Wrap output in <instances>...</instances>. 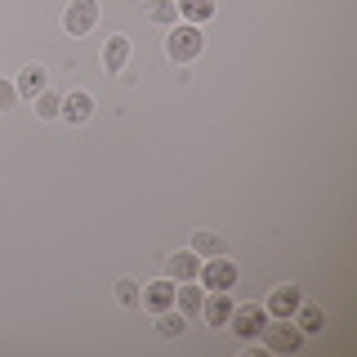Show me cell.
Masks as SVG:
<instances>
[{
    "label": "cell",
    "instance_id": "e0dca14e",
    "mask_svg": "<svg viewBox=\"0 0 357 357\" xmlns=\"http://www.w3.org/2000/svg\"><path fill=\"white\" fill-rule=\"evenodd\" d=\"M156 331H161L165 340H178V335L188 331V317H183V312H174V308H165V312H156Z\"/></svg>",
    "mask_w": 357,
    "mask_h": 357
},
{
    "label": "cell",
    "instance_id": "3957f363",
    "mask_svg": "<svg viewBox=\"0 0 357 357\" xmlns=\"http://www.w3.org/2000/svg\"><path fill=\"white\" fill-rule=\"evenodd\" d=\"M228 326L241 335V340H259L264 335V326H268V308H259V304H232V317H228Z\"/></svg>",
    "mask_w": 357,
    "mask_h": 357
},
{
    "label": "cell",
    "instance_id": "9c48e42d",
    "mask_svg": "<svg viewBox=\"0 0 357 357\" xmlns=\"http://www.w3.org/2000/svg\"><path fill=\"white\" fill-rule=\"evenodd\" d=\"M170 282H197V273H201V255L197 250H178L170 255Z\"/></svg>",
    "mask_w": 357,
    "mask_h": 357
},
{
    "label": "cell",
    "instance_id": "ba28073f",
    "mask_svg": "<svg viewBox=\"0 0 357 357\" xmlns=\"http://www.w3.org/2000/svg\"><path fill=\"white\" fill-rule=\"evenodd\" d=\"M201 317H206L210 326H228V317H232L228 290H210V299H201Z\"/></svg>",
    "mask_w": 357,
    "mask_h": 357
},
{
    "label": "cell",
    "instance_id": "d6986e66",
    "mask_svg": "<svg viewBox=\"0 0 357 357\" xmlns=\"http://www.w3.org/2000/svg\"><path fill=\"white\" fill-rule=\"evenodd\" d=\"M59 112H63V98L50 94V89H40V94H36V116H40V121H54Z\"/></svg>",
    "mask_w": 357,
    "mask_h": 357
},
{
    "label": "cell",
    "instance_id": "2e32d148",
    "mask_svg": "<svg viewBox=\"0 0 357 357\" xmlns=\"http://www.w3.org/2000/svg\"><path fill=\"white\" fill-rule=\"evenodd\" d=\"M188 250H197L201 259H215V255H228V241H223L219 232H197V237H192V245H188Z\"/></svg>",
    "mask_w": 357,
    "mask_h": 357
},
{
    "label": "cell",
    "instance_id": "7a4b0ae2",
    "mask_svg": "<svg viewBox=\"0 0 357 357\" xmlns=\"http://www.w3.org/2000/svg\"><path fill=\"white\" fill-rule=\"evenodd\" d=\"M259 340H264L273 353H295L299 344H304V331H299L290 317H268V326H264Z\"/></svg>",
    "mask_w": 357,
    "mask_h": 357
},
{
    "label": "cell",
    "instance_id": "ac0fdd59",
    "mask_svg": "<svg viewBox=\"0 0 357 357\" xmlns=\"http://www.w3.org/2000/svg\"><path fill=\"white\" fill-rule=\"evenodd\" d=\"M148 18H152V22H161V27H174V22H178L174 0H152V5H148Z\"/></svg>",
    "mask_w": 357,
    "mask_h": 357
},
{
    "label": "cell",
    "instance_id": "4fadbf2b",
    "mask_svg": "<svg viewBox=\"0 0 357 357\" xmlns=\"http://www.w3.org/2000/svg\"><path fill=\"white\" fill-rule=\"evenodd\" d=\"M14 89H18V98H36L40 89H45V67H36V63L22 67V76L14 81Z\"/></svg>",
    "mask_w": 357,
    "mask_h": 357
},
{
    "label": "cell",
    "instance_id": "8fae6325",
    "mask_svg": "<svg viewBox=\"0 0 357 357\" xmlns=\"http://www.w3.org/2000/svg\"><path fill=\"white\" fill-rule=\"evenodd\" d=\"M201 286H192V282H174V304H178V312L183 317H201Z\"/></svg>",
    "mask_w": 357,
    "mask_h": 357
},
{
    "label": "cell",
    "instance_id": "277c9868",
    "mask_svg": "<svg viewBox=\"0 0 357 357\" xmlns=\"http://www.w3.org/2000/svg\"><path fill=\"white\" fill-rule=\"evenodd\" d=\"M98 22V0H72L63 14V31L67 36H89Z\"/></svg>",
    "mask_w": 357,
    "mask_h": 357
},
{
    "label": "cell",
    "instance_id": "ffe728a7",
    "mask_svg": "<svg viewBox=\"0 0 357 357\" xmlns=\"http://www.w3.org/2000/svg\"><path fill=\"white\" fill-rule=\"evenodd\" d=\"M116 299H121L126 308H134V304H139V282H130V277H121V282H116Z\"/></svg>",
    "mask_w": 357,
    "mask_h": 357
},
{
    "label": "cell",
    "instance_id": "5b68a950",
    "mask_svg": "<svg viewBox=\"0 0 357 357\" xmlns=\"http://www.w3.org/2000/svg\"><path fill=\"white\" fill-rule=\"evenodd\" d=\"M201 286H210V290H232L237 286V264L228 259V255H215V259H206L201 264Z\"/></svg>",
    "mask_w": 357,
    "mask_h": 357
},
{
    "label": "cell",
    "instance_id": "5bb4252c",
    "mask_svg": "<svg viewBox=\"0 0 357 357\" xmlns=\"http://www.w3.org/2000/svg\"><path fill=\"white\" fill-rule=\"evenodd\" d=\"M174 9H178V18H188V22H206V18H215V0H174Z\"/></svg>",
    "mask_w": 357,
    "mask_h": 357
},
{
    "label": "cell",
    "instance_id": "52a82bcc",
    "mask_svg": "<svg viewBox=\"0 0 357 357\" xmlns=\"http://www.w3.org/2000/svg\"><path fill=\"white\" fill-rule=\"evenodd\" d=\"M63 121H72V126H85L89 116H94V98L85 94V89H72V94L63 98V112H59Z\"/></svg>",
    "mask_w": 357,
    "mask_h": 357
},
{
    "label": "cell",
    "instance_id": "44dd1931",
    "mask_svg": "<svg viewBox=\"0 0 357 357\" xmlns=\"http://www.w3.org/2000/svg\"><path fill=\"white\" fill-rule=\"evenodd\" d=\"M18 103V89H14V81H0V112H9Z\"/></svg>",
    "mask_w": 357,
    "mask_h": 357
},
{
    "label": "cell",
    "instance_id": "9a60e30c",
    "mask_svg": "<svg viewBox=\"0 0 357 357\" xmlns=\"http://www.w3.org/2000/svg\"><path fill=\"white\" fill-rule=\"evenodd\" d=\"M290 321H295V326L304 331V335H321V326H326V312H321V308H312V304H299Z\"/></svg>",
    "mask_w": 357,
    "mask_h": 357
},
{
    "label": "cell",
    "instance_id": "7c38bea8",
    "mask_svg": "<svg viewBox=\"0 0 357 357\" xmlns=\"http://www.w3.org/2000/svg\"><path fill=\"white\" fill-rule=\"evenodd\" d=\"M126 63H130V40L126 36H107V45H103V67H107V72H121Z\"/></svg>",
    "mask_w": 357,
    "mask_h": 357
},
{
    "label": "cell",
    "instance_id": "8992f818",
    "mask_svg": "<svg viewBox=\"0 0 357 357\" xmlns=\"http://www.w3.org/2000/svg\"><path fill=\"white\" fill-rule=\"evenodd\" d=\"M304 304V295H299V286H277L273 295H268V317H295V308Z\"/></svg>",
    "mask_w": 357,
    "mask_h": 357
},
{
    "label": "cell",
    "instance_id": "6da1fadb",
    "mask_svg": "<svg viewBox=\"0 0 357 357\" xmlns=\"http://www.w3.org/2000/svg\"><path fill=\"white\" fill-rule=\"evenodd\" d=\"M201 45H206V36H201L197 22H174L170 36H165V54H170L174 63H192L201 54Z\"/></svg>",
    "mask_w": 357,
    "mask_h": 357
},
{
    "label": "cell",
    "instance_id": "30bf717a",
    "mask_svg": "<svg viewBox=\"0 0 357 357\" xmlns=\"http://www.w3.org/2000/svg\"><path fill=\"white\" fill-rule=\"evenodd\" d=\"M139 299H143V308H148V312H165V308H174V282H170V277H165V282H152Z\"/></svg>",
    "mask_w": 357,
    "mask_h": 357
}]
</instances>
